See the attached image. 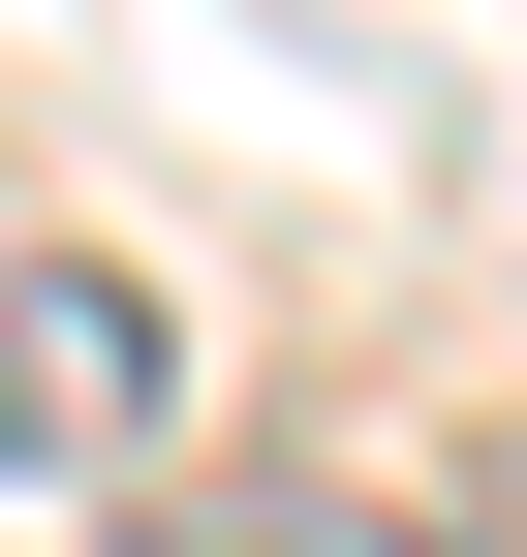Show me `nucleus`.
<instances>
[{"label":"nucleus","instance_id":"1","mask_svg":"<svg viewBox=\"0 0 527 557\" xmlns=\"http://www.w3.org/2000/svg\"><path fill=\"white\" fill-rule=\"evenodd\" d=\"M156 403H186V310L124 248L0 218V527H124L156 496Z\"/></svg>","mask_w":527,"mask_h":557},{"label":"nucleus","instance_id":"2","mask_svg":"<svg viewBox=\"0 0 527 557\" xmlns=\"http://www.w3.org/2000/svg\"><path fill=\"white\" fill-rule=\"evenodd\" d=\"M94 557H434V527H372V496H310V465H218V496H124Z\"/></svg>","mask_w":527,"mask_h":557}]
</instances>
